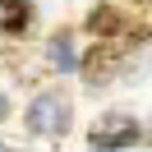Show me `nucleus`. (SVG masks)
<instances>
[{
    "instance_id": "nucleus-1",
    "label": "nucleus",
    "mask_w": 152,
    "mask_h": 152,
    "mask_svg": "<svg viewBox=\"0 0 152 152\" xmlns=\"http://www.w3.org/2000/svg\"><path fill=\"white\" fill-rule=\"evenodd\" d=\"M28 129L32 134H65L69 129V97L65 92H42L37 102L28 106Z\"/></svg>"
},
{
    "instance_id": "nucleus-2",
    "label": "nucleus",
    "mask_w": 152,
    "mask_h": 152,
    "mask_svg": "<svg viewBox=\"0 0 152 152\" xmlns=\"http://www.w3.org/2000/svg\"><path fill=\"white\" fill-rule=\"evenodd\" d=\"M88 138H92V148H106V152L129 148V143H138V120L124 115V111H111V115H102V120L92 124Z\"/></svg>"
},
{
    "instance_id": "nucleus-3",
    "label": "nucleus",
    "mask_w": 152,
    "mask_h": 152,
    "mask_svg": "<svg viewBox=\"0 0 152 152\" xmlns=\"http://www.w3.org/2000/svg\"><path fill=\"white\" fill-rule=\"evenodd\" d=\"M88 28H92L97 42H102V37H129V32H124V23H120V14H115L111 5H102V10L88 14Z\"/></svg>"
},
{
    "instance_id": "nucleus-4",
    "label": "nucleus",
    "mask_w": 152,
    "mask_h": 152,
    "mask_svg": "<svg viewBox=\"0 0 152 152\" xmlns=\"http://www.w3.org/2000/svg\"><path fill=\"white\" fill-rule=\"evenodd\" d=\"M51 65H56L60 74L74 69V46H69V37H56V42H51Z\"/></svg>"
},
{
    "instance_id": "nucleus-5",
    "label": "nucleus",
    "mask_w": 152,
    "mask_h": 152,
    "mask_svg": "<svg viewBox=\"0 0 152 152\" xmlns=\"http://www.w3.org/2000/svg\"><path fill=\"white\" fill-rule=\"evenodd\" d=\"M0 28H5V32H23V28H28V5H10Z\"/></svg>"
},
{
    "instance_id": "nucleus-6",
    "label": "nucleus",
    "mask_w": 152,
    "mask_h": 152,
    "mask_svg": "<svg viewBox=\"0 0 152 152\" xmlns=\"http://www.w3.org/2000/svg\"><path fill=\"white\" fill-rule=\"evenodd\" d=\"M5 115H10V102H5V97H0V120H5Z\"/></svg>"
},
{
    "instance_id": "nucleus-7",
    "label": "nucleus",
    "mask_w": 152,
    "mask_h": 152,
    "mask_svg": "<svg viewBox=\"0 0 152 152\" xmlns=\"http://www.w3.org/2000/svg\"><path fill=\"white\" fill-rule=\"evenodd\" d=\"M10 5H23V0H0V10H10Z\"/></svg>"
},
{
    "instance_id": "nucleus-8",
    "label": "nucleus",
    "mask_w": 152,
    "mask_h": 152,
    "mask_svg": "<svg viewBox=\"0 0 152 152\" xmlns=\"http://www.w3.org/2000/svg\"><path fill=\"white\" fill-rule=\"evenodd\" d=\"M0 152H5V148H0Z\"/></svg>"
}]
</instances>
